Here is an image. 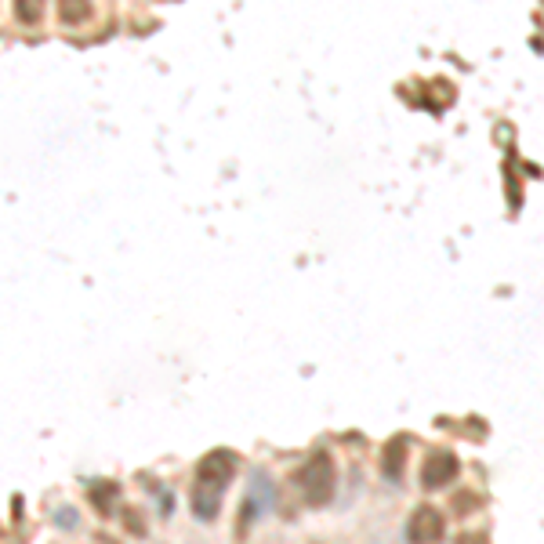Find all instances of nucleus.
Returning <instances> with one entry per match:
<instances>
[{
    "mask_svg": "<svg viewBox=\"0 0 544 544\" xmlns=\"http://www.w3.org/2000/svg\"><path fill=\"white\" fill-rule=\"evenodd\" d=\"M236 454L229 450H214L200 461L196 468V482H193V494H189V505H193V515L210 523L218 515V508H222V494L229 490L233 475H236Z\"/></svg>",
    "mask_w": 544,
    "mask_h": 544,
    "instance_id": "obj_1",
    "label": "nucleus"
},
{
    "mask_svg": "<svg viewBox=\"0 0 544 544\" xmlns=\"http://www.w3.org/2000/svg\"><path fill=\"white\" fill-rule=\"evenodd\" d=\"M334 479H338V472H334V461H331V454H312L301 468H298V475H294V482H298V490H301V498H305V505H312V508H323L326 501L334 498Z\"/></svg>",
    "mask_w": 544,
    "mask_h": 544,
    "instance_id": "obj_2",
    "label": "nucleus"
},
{
    "mask_svg": "<svg viewBox=\"0 0 544 544\" xmlns=\"http://www.w3.org/2000/svg\"><path fill=\"white\" fill-rule=\"evenodd\" d=\"M457 472H461V465H457V457L450 450H432L424 457V465H421V486L424 490H443L447 482L457 479Z\"/></svg>",
    "mask_w": 544,
    "mask_h": 544,
    "instance_id": "obj_3",
    "label": "nucleus"
},
{
    "mask_svg": "<svg viewBox=\"0 0 544 544\" xmlns=\"http://www.w3.org/2000/svg\"><path fill=\"white\" fill-rule=\"evenodd\" d=\"M407 537L410 544H440L443 540V515L435 508H417L410 515V526H407Z\"/></svg>",
    "mask_w": 544,
    "mask_h": 544,
    "instance_id": "obj_4",
    "label": "nucleus"
},
{
    "mask_svg": "<svg viewBox=\"0 0 544 544\" xmlns=\"http://www.w3.org/2000/svg\"><path fill=\"white\" fill-rule=\"evenodd\" d=\"M272 508V482L258 472L254 479H251V490H247V501H243V519H240V526H247L258 512H268Z\"/></svg>",
    "mask_w": 544,
    "mask_h": 544,
    "instance_id": "obj_5",
    "label": "nucleus"
},
{
    "mask_svg": "<svg viewBox=\"0 0 544 544\" xmlns=\"http://www.w3.org/2000/svg\"><path fill=\"white\" fill-rule=\"evenodd\" d=\"M381 468H385V475L392 482L403 475V468H407V440L403 435H396V440L385 447V454H381Z\"/></svg>",
    "mask_w": 544,
    "mask_h": 544,
    "instance_id": "obj_6",
    "label": "nucleus"
},
{
    "mask_svg": "<svg viewBox=\"0 0 544 544\" xmlns=\"http://www.w3.org/2000/svg\"><path fill=\"white\" fill-rule=\"evenodd\" d=\"M59 15H62V22L77 26V22L91 19V4H62V8H59Z\"/></svg>",
    "mask_w": 544,
    "mask_h": 544,
    "instance_id": "obj_7",
    "label": "nucleus"
},
{
    "mask_svg": "<svg viewBox=\"0 0 544 544\" xmlns=\"http://www.w3.org/2000/svg\"><path fill=\"white\" fill-rule=\"evenodd\" d=\"M117 494V486L113 482H102V486H91V501H98L102 512H109V498Z\"/></svg>",
    "mask_w": 544,
    "mask_h": 544,
    "instance_id": "obj_8",
    "label": "nucleus"
},
{
    "mask_svg": "<svg viewBox=\"0 0 544 544\" xmlns=\"http://www.w3.org/2000/svg\"><path fill=\"white\" fill-rule=\"evenodd\" d=\"M15 15H19L22 22H37V19H40V4H26V0H22V4L15 8Z\"/></svg>",
    "mask_w": 544,
    "mask_h": 544,
    "instance_id": "obj_9",
    "label": "nucleus"
},
{
    "mask_svg": "<svg viewBox=\"0 0 544 544\" xmlns=\"http://www.w3.org/2000/svg\"><path fill=\"white\" fill-rule=\"evenodd\" d=\"M54 519H59V523H62V530H77V523H80L73 508H59V512H54Z\"/></svg>",
    "mask_w": 544,
    "mask_h": 544,
    "instance_id": "obj_10",
    "label": "nucleus"
}]
</instances>
